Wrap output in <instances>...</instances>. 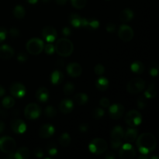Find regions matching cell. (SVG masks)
Masks as SVG:
<instances>
[{
	"label": "cell",
	"mask_w": 159,
	"mask_h": 159,
	"mask_svg": "<svg viewBox=\"0 0 159 159\" xmlns=\"http://www.w3.org/2000/svg\"><path fill=\"white\" fill-rule=\"evenodd\" d=\"M136 145L140 153L148 155L156 148V138L151 133H143L136 139Z\"/></svg>",
	"instance_id": "6da1fadb"
},
{
	"label": "cell",
	"mask_w": 159,
	"mask_h": 159,
	"mask_svg": "<svg viewBox=\"0 0 159 159\" xmlns=\"http://www.w3.org/2000/svg\"><path fill=\"white\" fill-rule=\"evenodd\" d=\"M54 51L61 57H68L74 51V45L72 42L67 38H61L56 42Z\"/></svg>",
	"instance_id": "7a4b0ae2"
},
{
	"label": "cell",
	"mask_w": 159,
	"mask_h": 159,
	"mask_svg": "<svg viewBox=\"0 0 159 159\" xmlns=\"http://www.w3.org/2000/svg\"><path fill=\"white\" fill-rule=\"evenodd\" d=\"M107 148H108V144L107 141L102 138H94L89 145L90 152L94 155H101L104 153L107 150Z\"/></svg>",
	"instance_id": "3957f363"
},
{
	"label": "cell",
	"mask_w": 159,
	"mask_h": 159,
	"mask_svg": "<svg viewBox=\"0 0 159 159\" xmlns=\"http://www.w3.org/2000/svg\"><path fill=\"white\" fill-rule=\"evenodd\" d=\"M26 48L29 54L32 55H38L43 51L44 44L43 40L39 38H32L26 43Z\"/></svg>",
	"instance_id": "277c9868"
},
{
	"label": "cell",
	"mask_w": 159,
	"mask_h": 159,
	"mask_svg": "<svg viewBox=\"0 0 159 159\" xmlns=\"http://www.w3.org/2000/svg\"><path fill=\"white\" fill-rule=\"evenodd\" d=\"M124 130L120 126L113 127L111 132V147L113 149H117L122 145V140L124 138Z\"/></svg>",
	"instance_id": "5b68a950"
},
{
	"label": "cell",
	"mask_w": 159,
	"mask_h": 159,
	"mask_svg": "<svg viewBox=\"0 0 159 159\" xmlns=\"http://www.w3.org/2000/svg\"><path fill=\"white\" fill-rule=\"evenodd\" d=\"M146 83L141 78H134L127 83V90L131 94H137L145 89Z\"/></svg>",
	"instance_id": "8992f818"
},
{
	"label": "cell",
	"mask_w": 159,
	"mask_h": 159,
	"mask_svg": "<svg viewBox=\"0 0 159 159\" xmlns=\"http://www.w3.org/2000/svg\"><path fill=\"white\" fill-rule=\"evenodd\" d=\"M125 122L130 127H136L142 122V116L137 110H130L126 114Z\"/></svg>",
	"instance_id": "52a82bcc"
},
{
	"label": "cell",
	"mask_w": 159,
	"mask_h": 159,
	"mask_svg": "<svg viewBox=\"0 0 159 159\" xmlns=\"http://www.w3.org/2000/svg\"><path fill=\"white\" fill-rule=\"evenodd\" d=\"M15 140L11 137H2L0 138V151L3 153L9 154L11 152H13L16 149Z\"/></svg>",
	"instance_id": "ba28073f"
},
{
	"label": "cell",
	"mask_w": 159,
	"mask_h": 159,
	"mask_svg": "<svg viewBox=\"0 0 159 159\" xmlns=\"http://www.w3.org/2000/svg\"><path fill=\"white\" fill-rule=\"evenodd\" d=\"M41 113V108L40 106L36 103H30L25 107L24 115L25 117L28 120L37 119Z\"/></svg>",
	"instance_id": "9c48e42d"
},
{
	"label": "cell",
	"mask_w": 159,
	"mask_h": 159,
	"mask_svg": "<svg viewBox=\"0 0 159 159\" xmlns=\"http://www.w3.org/2000/svg\"><path fill=\"white\" fill-rule=\"evenodd\" d=\"M119 156L122 159H132L136 156V151L130 143H127L120 146Z\"/></svg>",
	"instance_id": "30bf717a"
},
{
	"label": "cell",
	"mask_w": 159,
	"mask_h": 159,
	"mask_svg": "<svg viewBox=\"0 0 159 159\" xmlns=\"http://www.w3.org/2000/svg\"><path fill=\"white\" fill-rule=\"evenodd\" d=\"M134 33L133 29L127 25H122L118 30V36L120 39L124 42H129L133 39Z\"/></svg>",
	"instance_id": "8fae6325"
},
{
	"label": "cell",
	"mask_w": 159,
	"mask_h": 159,
	"mask_svg": "<svg viewBox=\"0 0 159 159\" xmlns=\"http://www.w3.org/2000/svg\"><path fill=\"white\" fill-rule=\"evenodd\" d=\"M9 91H10V93L13 97L20 99V98L24 97L26 90L23 84L20 83V82H15V83L11 85Z\"/></svg>",
	"instance_id": "7c38bea8"
},
{
	"label": "cell",
	"mask_w": 159,
	"mask_h": 159,
	"mask_svg": "<svg viewBox=\"0 0 159 159\" xmlns=\"http://www.w3.org/2000/svg\"><path fill=\"white\" fill-rule=\"evenodd\" d=\"M109 107V114L112 119L118 120L122 117L124 113V106L120 103H115Z\"/></svg>",
	"instance_id": "4fadbf2b"
},
{
	"label": "cell",
	"mask_w": 159,
	"mask_h": 159,
	"mask_svg": "<svg viewBox=\"0 0 159 159\" xmlns=\"http://www.w3.org/2000/svg\"><path fill=\"white\" fill-rule=\"evenodd\" d=\"M42 36H43V37L47 42H48V43H52L57 38V33L55 28L51 26H45L42 30Z\"/></svg>",
	"instance_id": "5bb4252c"
},
{
	"label": "cell",
	"mask_w": 159,
	"mask_h": 159,
	"mask_svg": "<svg viewBox=\"0 0 159 159\" xmlns=\"http://www.w3.org/2000/svg\"><path fill=\"white\" fill-rule=\"evenodd\" d=\"M67 72L69 75L71 77L77 78L82 75V68L79 63L76 62H73V63H70L67 65Z\"/></svg>",
	"instance_id": "9a60e30c"
},
{
	"label": "cell",
	"mask_w": 159,
	"mask_h": 159,
	"mask_svg": "<svg viewBox=\"0 0 159 159\" xmlns=\"http://www.w3.org/2000/svg\"><path fill=\"white\" fill-rule=\"evenodd\" d=\"M11 128L12 131L17 134H22L26 130V125L24 121L20 119H15L11 122Z\"/></svg>",
	"instance_id": "2e32d148"
},
{
	"label": "cell",
	"mask_w": 159,
	"mask_h": 159,
	"mask_svg": "<svg viewBox=\"0 0 159 159\" xmlns=\"http://www.w3.org/2000/svg\"><path fill=\"white\" fill-rule=\"evenodd\" d=\"M55 132L54 126L50 124H43L39 129V136L42 138H49L54 135Z\"/></svg>",
	"instance_id": "e0dca14e"
},
{
	"label": "cell",
	"mask_w": 159,
	"mask_h": 159,
	"mask_svg": "<svg viewBox=\"0 0 159 159\" xmlns=\"http://www.w3.org/2000/svg\"><path fill=\"white\" fill-rule=\"evenodd\" d=\"M73 109H74V103L71 99H63L59 105V110L64 114H69L72 112Z\"/></svg>",
	"instance_id": "ac0fdd59"
},
{
	"label": "cell",
	"mask_w": 159,
	"mask_h": 159,
	"mask_svg": "<svg viewBox=\"0 0 159 159\" xmlns=\"http://www.w3.org/2000/svg\"><path fill=\"white\" fill-rule=\"evenodd\" d=\"M14 54V50L12 49V47L9 46L7 44H4L0 46V58L5 59H10L11 57H13Z\"/></svg>",
	"instance_id": "d6986e66"
},
{
	"label": "cell",
	"mask_w": 159,
	"mask_h": 159,
	"mask_svg": "<svg viewBox=\"0 0 159 159\" xmlns=\"http://www.w3.org/2000/svg\"><path fill=\"white\" fill-rule=\"evenodd\" d=\"M99 22L96 19H82V26L89 30H96L99 28Z\"/></svg>",
	"instance_id": "ffe728a7"
},
{
	"label": "cell",
	"mask_w": 159,
	"mask_h": 159,
	"mask_svg": "<svg viewBox=\"0 0 159 159\" xmlns=\"http://www.w3.org/2000/svg\"><path fill=\"white\" fill-rule=\"evenodd\" d=\"M138 137V130L135 127L127 129L124 133V138L127 143H133L136 141Z\"/></svg>",
	"instance_id": "44dd1931"
},
{
	"label": "cell",
	"mask_w": 159,
	"mask_h": 159,
	"mask_svg": "<svg viewBox=\"0 0 159 159\" xmlns=\"http://www.w3.org/2000/svg\"><path fill=\"white\" fill-rule=\"evenodd\" d=\"M36 98L40 102H46L49 99V92L45 87H40L36 92Z\"/></svg>",
	"instance_id": "7402d4cb"
},
{
	"label": "cell",
	"mask_w": 159,
	"mask_h": 159,
	"mask_svg": "<svg viewBox=\"0 0 159 159\" xmlns=\"http://www.w3.org/2000/svg\"><path fill=\"white\" fill-rule=\"evenodd\" d=\"M134 12L130 9H124L120 13L119 19L122 23H127L130 22L134 18Z\"/></svg>",
	"instance_id": "603a6c76"
},
{
	"label": "cell",
	"mask_w": 159,
	"mask_h": 159,
	"mask_svg": "<svg viewBox=\"0 0 159 159\" xmlns=\"http://www.w3.org/2000/svg\"><path fill=\"white\" fill-rule=\"evenodd\" d=\"M14 159H27L30 156V152L26 147H22L14 153Z\"/></svg>",
	"instance_id": "cb8c5ba5"
},
{
	"label": "cell",
	"mask_w": 159,
	"mask_h": 159,
	"mask_svg": "<svg viewBox=\"0 0 159 159\" xmlns=\"http://www.w3.org/2000/svg\"><path fill=\"white\" fill-rule=\"evenodd\" d=\"M64 80L63 73L58 70H55L52 72L51 75V82L54 85H59Z\"/></svg>",
	"instance_id": "d4e9b609"
},
{
	"label": "cell",
	"mask_w": 159,
	"mask_h": 159,
	"mask_svg": "<svg viewBox=\"0 0 159 159\" xmlns=\"http://www.w3.org/2000/svg\"><path fill=\"white\" fill-rule=\"evenodd\" d=\"M96 86L99 91H106L109 87V81L105 77H99L96 81Z\"/></svg>",
	"instance_id": "484cf974"
},
{
	"label": "cell",
	"mask_w": 159,
	"mask_h": 159,
	"mask_svg": "<svg viewBox=\"0 0 159 159\" xmlns=\"http://www.w3.org/2000/svg\"><path fill=\"white\" fill-rule=\"evenodd\" d=\"M82 19L80 15L77 13H71L69 16V22L74 27H81L82 26Z\"/></svg>",
	"instance_id": "4316f807"
},
{
	"label": "cell",
	"mask_w": 159,
	"mask_h": 159,
	"mask_svg": "<svg viewBox=\"0 0 159 159\" xmlns=\"http://www.w3.org/2000/svg\"><path fill=\"white\" fill-rule=\"evenodd\" d=\"M130 69L133 71L134 73H136V74H142L143 72L145 70V67L144 65L141 61H134V63H132L131 66H130Z\"/></svg>",
	"instance_id": "83f0119b"
},
{
	"label": "cell",
	"mask_w": 159,
	"mask_h": 159,
	"mask_svg": "<svg viewBox=\"0 0 159 159\" xmlns=\"http://www.w3.org/2000/svg\"><path fill=\"white\" fill-rule=\"evenodd\" d=\"M157 96V89L155 83H152L148 86L145 92H144V96L147 99H152Z\"/></svg>",
	"instance_id": "f1b7e54d"
},
{
	"label": "cell",
	"mask_w": 159,
	"mask_h": 159,
	"mask_svg": "<svg viewBox=\"0 0 159 159\" xmlns=\"http://www.w3.org/2000/svg\"><path fill=\"white\" fill-rule=\"evenodd\" d=\"M74 100L77 104L82 106L85 105V104H86L87 102H88L89 97L86 94H85V93H78V94H76L75 96Z\"/></svg>",
	"instance_id": "f546056e"
},
{
	"label": "cell",
	"mask_w": 159,
	"mask_h": 159,
	"mask_svg": "<svg viewBox=\"0 0 159 159\" xmlns=\"http://www.w3.org/2000/svg\"><path fill=\"white\" fill-rule=\"evenodd\" d=\"M25 14H26V11H25L23 6H20V5H17L15 6L13 9V16L16 18L21 20L25 16Z\"/></svg>",
	"instance_id": "4dcf8cb0"
},
{
	"label": "cell",
	"mask_w": 159,
	"mask_h": 159,
	"mask_svg": "<svg viewBox=\"0 0 159 159\" xmlns=\"http://www.w3.org/2000/svg\"><path fill=\"white\" fill-rule=\"evenodd\" d=\"M59 143L62 147H68L71 143V137L68 133H63L59 138Z\"/></svg>",
	"instance_id": "1f68e13d"
},
{
	"label": "cell",
	"mask_w": 159,
	"mask_h": 159,
	"mask_svg": "<svg viewBox=\"0 0 159 159\" xmlns=\"http://www.w3.org/2000/svg\"><path fill=\"white\" fill-rule=\"evenodd\" d=\"M2 104L3 107L6 109H10L14 107L15 105V99L11 96H6L2 101Z\"/></svg>",
	"instance_id": "d6a6232c"
},
{
	"label": "cell",
	"mask_w": 159,
	"mask_h": 159,
	"mask_svg": "<svg viewBox=\"0 0 159 159\" xmlns=\"http://www.w3.org/2000/svg\"><path fill=\"white\" fill-rule=\"evenodd\" d=\"M75 85L72 82H67L63 87V92L65 95L67 96H70V95L72 94L75 92Z\"/></svg>",
	"instance_id": "836d02e7"
},
{
	"label": "cell",
	"mask_w": 159,
	"mask_h": 159,
	"mask_svg": "<svg viewBox=\"0 0 159 159\" xmlns=\"http://www.w3.org/2000/svg\"><path fill=\"white\" fill-rule=\"evenodd\" d=\"M44 113L45 116H48V117L52 118L57 115V110L54 108V107H51V106H48V107L45 108L44 110Z\"/></svg>",
	"instance_id": "e575fe53"
},
{
	"label": "cell",
	"mask_w": 159,
	"mask_h": 159,
	"mask_svg": "<svg viewBox=\"0 0 159 159\" xmlns=\"http://www.w3.org/2000/svg\"><path fill=\"white\" fill-rule=\"evenodd\" d=\"M87 0H71V3L75 9H83L86 6Z\"/></svg>",
	"instance_id": "d590c367"
},
{
	"label": "cell",
	"mask_w": 159,
	"mask_h": 159,
	"mask_svg": "<svg viewBox=\"0 0 159 159\" xmlns=\"http://www.w3.org/2000/svg\"><path fill=\"white\" fill-rule=\"evenodd\" d=\"M104 115H105V111L103 109L99 108V107L95 109L93 112V116L95 119H100L102 116H104Z\"/></svg>",
	"instance_id": "8d00e7d4"
},
{
	"label": "cell",
	"mask_w": 159,
	"mask_h": 159,
	"mask_svg": "<svg viewBox=\"0 0 159 159\" xmlns=\"http://www.w3.org/2000/svg\"><path fill=\"white\" fill-rule=\"evenodd\" d=\"M137 105H138V107L141 110H143L147 106V102H146L145 98H144L143 96H141L138 99V101H137Z\"/></svg>",
	"instance_id": "74e56055"
},
{
	"label": "cell",
	"mask_w": 159,
	"mask_h": 159,
	"mask_svg": "<svg viewBox=\"0 0 159 159\" xmlns=\"http://www.w3.org/2000/svg\"><path fill=\"white\" fill-rule=\"evenodd\" d=\"M94 71L95 73H96V75L100 76L105 72V68H104L103 65H101V64H98V65H96V67H95Z\"/></svg>",
	"instance_id": "f35d334b"
},
{
	"label": "cell",
	"mask_w": 159,
	"mask_h": 159,
	"mask_svg": "<svg viewBox=\"0 0 159 159\" xmlns=\"http://www.w3.org/2000/svg\"><path fill=\"white\" fill-rule=\"evenodd\" d=\"M47 147H48L47 148V150H48V154H49L50 155H51V156L55 155L57 153V148H56L55 144H48Z\"/></svg>",
	"instance_id": "ab89813d"
},
{
	"label": "cell",
	"mask_w": 159,
	"mask_h": 159,
	"mask_svg": "<svg viewBox=\"0 0 159 159\" xmlns=\"http://www.w3.org/2000/svg\"><path fill=\"white\" fill-rule=\"evenodd\" d=\"M43 49H44L45 53H46L47 54H50V55L54 52V46L51 43H48V44L43 48Z\"/></svg>",
	"instance_id": "60d3db41"
},
{
	"label": "cell",
	"mask_w": 159,
	"mask_h": 159,
	"mask_svg": "<svg viewBox=\"0 0 159 159\" xmlns=\"http://www.w3.org/2000/svg\"><path fill=\"white\" fill-rule=\"evenodd\" d=\"M9 35L12 38H16V37H18L20 35V32L17 28L12 27L9 30Z\"/></svg>",
	"instance_id": "b9f144b4"
},
{
	"label": "cell",
	"mask_w": 159,
	"mask_h": 159,
	"mask_svg": "<svg viewBox=\"0 0 159 159\" xmlns=\"http://www.w3.org/2000/svg\"><path fill=\"white\" fill-rule=\"evenodd\" d=\"M99 105L102 107V108H108L110 106V102L107 98H102L99 101Z\"/></svg>",
	"instance_id": "7bdbcfd3"
},
{
	"label": "cell",
	"mask_w": 159,
	"mask_h": 159,
	"mask_svg": "<svg viewBox=\"0 0 159 159\" xmlns=\"http://www.w3.org/2000/svg\"><path fill=\"white\" fill-rule=\"evenodd\" d=\"M6 35H7V30L6 28L0 27V43L4 41L5 39L6 38Z\"/></svg>",
	"instance_id": "ee69618b"
},
{
	"label": "cell",
	"mask_w": 159,
	"mask_h": 159,
	"mask_svg": "<svg viewBox=\"0 0 159 159\" xmlns=\"http://www.w3.org/2000/svg\"><path fill=\"white\" fill-rule=\"evenodd\" d=\"M17 59L20 62H25L27 60V55H26V53L20 52L17 55Z\"/></svg>",
	"instance_id": "f6af8a7d"
},
{
	"label": "cell",
	"mask_w": 159,
	"mask_h": 159,
	"mask_svg": "<svg viewBox=\"0 0 159 159\" xmlns=\"http://www.w3.org/2000/svg\"><path fill=\"white\" fill-rule=\"evenodd\" d=\"M34 155H35L37 158H41L43 157V151L40 148H37L34 149Z\"/></svg>",
	"instance_id": "bcb514c9"
},
{
	"label": "cell",
	"mask_w": 159,
	"mask_h": 159,
	"mask_svg": "<svg viewBox=\"0 0 159 159\" xmlns=\"http://www.w3.org/2000/svg\"><path fill=\"white\" fill-rule=\"evenodd\" d=\"M106 29H107V32L113 33L114 32L115 30H116V25L113 23H107V26H106Z\"/></svg>",
	"instance_id": "7dc6e473"
},
{
	"label": "cell",
	"mask_w": 159,
	"mask_h": 159,
	"mask_svg": "<svg viewBox=\"0 0 159 159\" xmlns=\"http://www.w3.org/2000/svg\"><path fill=\"white\" fill-rule=\"evenodd\" d=\"M150 74L152 76H157L158 74V68L157 65L152 66L150 69Z\"/></svg>",
	"instance_id": "c3c4849f"
},
{
	"label": "cell",
	"mask_w": 159,
	"mask_h": 159,
	"mask_svg": "<svg viewBox=\"0 0 159 159\" xmlns=\"http://www.w3.org/2000/svg\"><path fill=\"white\" fill-rule=\"evenodd\" d=\"M62 34L65 37H69L71 34V30L69 27H64L62 29Z\"/></svg>",
	"instance_id": "681fc988"
},
{
	"label": "cell",
	"mask_w": 159,
	"mask_h": 159,
	"mask_svg": "<svg viewBox=\"0 0 159 159\" xmlns=\"http://www.w3.org/2000/svg\"><path fill=\"white\" fill-rule=\"evenodd\" d=\"M79 130L82 132H86L89 130V126L86 124H82L79 126Z\"/></svg>",
	"instance_id": "f907efd6"
},
{
	"label": "cell",
	"mask_w": 159,
	"mask_h": 159,
	"mask_svg": "<svg viewBox=\"0 0 159 159\" xmlns=\"http://www.w3.org/2000/svg\"><path fill=\"white\" fill-rule=\"evenodd\" d=\"M105 158L107 159H114L115 158V155L113 152H109L106 155Z\"/></svg>",
	"instance_id": "816d5d0a"
},
{
	"label": "cell",
	"mask_w": 159,
	"mask_h": 159,
	"mask_svg": "<svg viewBox=\"0 0 159 159\" xmlns=\"http://www.w3.org/2000/svg\"><path fill=\"white\" fill-rule=\"evenodd\" d=\"M64 64H65V62H64V61L62 60V59H59V60H57V62H56V65L58 67H63Z\"/></svg>",
	"instance_id": "f5cc1de1"
},
{
	"label": "cell",
	"mask_w": 159,
	"mask_h": 159,
	"mask_svg": "<svg viewBox=\"0 0 159 159\" xmlns=\"http://www.w3.org/2000/svg\"><path fill=\"white\" fill-rule=\"evenodd\" d=\"M55 2L59 6H64L65 4H66L67 0H55Z\"/></svg>",
	"instance_id": "db71d44e"
},
{
	"label": "cell",
	"mask_w": 159,
	"mask_h": 159,
	"mask_svg": "<svg viewBox=\"0 0 159 159\" xmlns=\"http://www.w3.org/2000/svg\"><path fill=\"white\" fill-rule=\"evenodd\" d=\"M5 127H6V125H5L4 123L2 120H0V134L2 133L5 130Z\"/></svg>",
	"instance_id": "11a10c76"
},
{
	"label": "cell",
	"mask_w": 159,
	"mask_h": 159,
	"mask_svg": "<svg viewBox=\"0 0 159 159\" xmlns=\"http://www.w3.org/2000/svg\"><path fill=\"white\" fill-rule=\"evenodd\" d=\"M5 93H6V91H5V89L3 88L2 85H0V97H2V96H4Z\"/></svg>",
	"instance_id": "9f6ffc18"
},
{
	"label": "cell",
	"mask_w": 159,
	"mask_h": 159,
	"mask_svg": "<svg viewBox=\"0 0 159 159\" xmlns=\"http://www.w3.org/2000/svg\"><path fill=\"white\" fill-rule=\"evenodd\" d=\"M148 158L149 157L147 155H143V154H141V156L138 157V159H148Z\"/></svg>",
	"instance_id": "6f0895ef"
},
{
	"label": "cell",
	"mask_w": 159,
	"mask_h": 159,
	"mask_svg": "<svg viewBox=\"0 0 159 159\" xmlns=\"http://www.w3.org/2000/svg\"><path fill=\"white\" fill-rule=\"evenodd\" d=\"M26 2L29 3H30V4H36V3L38 2V0H26Z\"/></svg>",
	"instance_id": "680465c9"
},
{
	"label": "cell",
	"mask_w": 159,
	"mask_h": 159,
	"mask_svg": "<svg viewBox=\"0 0 159 159\" xmlns=\"http://www.w3.org/2000/svg\"><path fill=\"white\" fill-rule=\"evenodd\" d=\"M51 1V0H43V2L44 3H49Z\"/></svg>",
	"instance_id": "91938a15"
},
{
	"label": "cell",
	"mask_w": 159,
	"mask_h": 159,
	"mask_svg": "<svg viewBox=\"0 0 159 159\" xmlns=\"http://www.w3.org/2000/svg\"><path fill=\"white\" fill-rule=\"evenodd\" d=\"M149 158H155V159H158V156H152V157H149Z\"/></svg>",
	"instance_id": "94428289"
},
{
	"label": "cell",
	"mask_w": 159,
	"mask_h": 159,
	"mask_svg": "<svg viewBox=\"0 0 159 159\" xmlns=\"http://www.w3.org/2000/svg\"><path fill=\"white\" fill-rule=\"evenodd\" d=\"M107 1H109V0H107Z\"/></svg>",
	"instance_id": "6125c7cd"
}]
</instances>
